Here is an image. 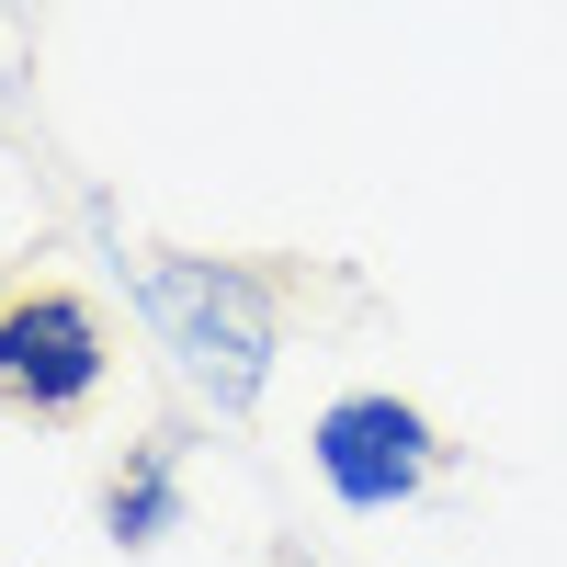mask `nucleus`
Segmentation results:
<instances>
[{"label":"nucleus","mask_w":567,"mask_h":567,"mask_svg":"<svg viewBox=\"0 0 567 567\" xmlns=\"http://www.w3.org/2000/svg\"><path fill=\"white\" fill-rule=\"evenodd\" d=\"M136 307H148L159 352L182 363V386L216 398L227 420H250L284 352V284L261 261H205V250H148L136 261Z\"/></svg>","instance_id":"nucleus-1"},{"label":"nucleus","mask_w":567,"mask_h":567,"mask_svg":"<svg viewBox=\"0 0 567 567\" xmlns=\"http://www.w3.org/2000/svg\"><path fill=\"white\" fill-rule=\"evenodd\" d=\"M114 374V341H103V307L80 284H12L0 307V409L12 420H80Z\"/></svg>","instance_id":"nucleus-2"},{"label":"nucleus","mask_w":567,"mask_h":567,"mask_svg":"<svg viewBox=\"0 0 567 567\" xmlns=\"http://www.w3.org/2000/svg\"><path fill=\"white\" fill-rule=\"evenodd\" d=\"M307 454H318V477H329V499H341V511H398V499L432 488L443 432H432V420H420L398 386H352V398L318 409Z\"/></svg>","instance_id":"nucleus-3"},{"label":"nucleus","mask_w":567,"mask_h":567,"mask_svg":"<svg viewBox=\"0 0 567 567\" xmlns=\"http://www.w3.org/2000/svg\"><path fill=\"white\" fill-rule=\"evenodd\" d=\"M182 523V477H171V443H136L114 465V488H103V534L114 545H159Z\"/></svg>","instance_id":"nucleus-4"},{"label":"nucleus","mask_w":567,"mask_h":567,"mask_svg":"<svg viewBox=\"0 0 567 567\" xmlns=\"http://www.w3.org/2000/svg\"><path fill=\"white\" fill-rule=\"evenodd\" d=\"M0 307H12V272H0Z\"/></svg>","instance_id":"nucleus-5"}]
</instances>
